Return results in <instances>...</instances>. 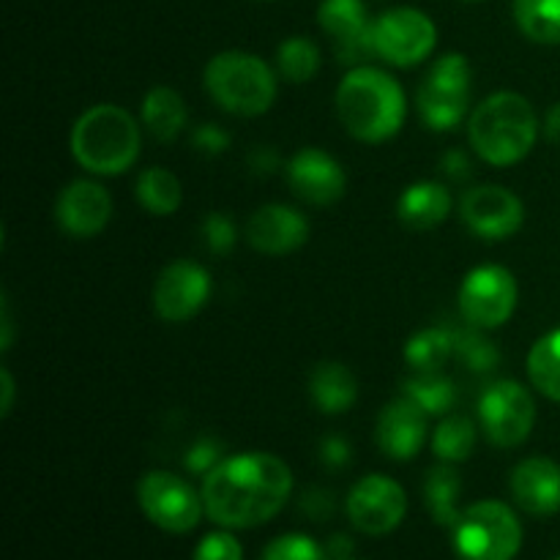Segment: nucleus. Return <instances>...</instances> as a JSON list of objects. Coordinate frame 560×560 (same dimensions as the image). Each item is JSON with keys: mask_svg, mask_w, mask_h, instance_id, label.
Segmentation results:
<instances>
[{"mask_svg": "<svg viewBox=\"0 0 560 560\" xmlns=\"http://www.w3.org/2000/svg\"><path fill=\"white\" fill-rule=\"evenodd\" d=\"M191 145L197 153H206V156H219L230 148V135L217 124H202L191 131Z\"/></svg>", "mask_w": 560, "mask_h": 560, "instance_id": "nucleus-37", "label": "nucleus"}, {"mask_svg": "<svg viewBox=\"0 0 560 560\" xmlns=\"http://www.w3.org/2000/svg\"><path fill=\"white\" fill-rule=\"evenodd\" d=\"M459 492H463V479H459L454 465L441 463L427 474V481H424L427 509H430L432 520H435L438 525H443V528H454L459 514H463L457 509Z\"/></svg>", "mask_w": 560, "mask_h": 560, "instance_id": "nucleus-24", "label": "nucleus"}, {"mask_svg": "<svg viewBox=\"0 0 560 560\" xmlns=\"http://www.w3.org/2000/svg\"><path fill=\"white\" fill-rule=\"evenodd\" d=\"M320 47L306 36H290L277 49V71L293 85H304L320 71Z\"/></svg>", "mask_w": 560, "mask_h": 560, "instance_id": "nucleus-31", "label": "nucleus"}, {"mask_svg": "<svg viewBox=\"0 0 560 560\" xmlns=\"http://www.w3.org/2000/svg\"><path fill=\"white\" fill-rule=\"evenodd\" d=\"M337 115L348 135L377 145L402 131L408 98L388 71L375 66H353L337 88Z\"/></svg>", "mask_w": 560, "mask_h": 560, "instance_id": "nucleus-2", "label": "nucleus"}, {"mask_svg": "<svg viewBox=\"0 0 560 560\" xmlns=\"http://www.w3.org/2000/svg\"><path fill=\"white\" fill-rule=\"evenodd\" d=\"M452 206V191L446 186L438 184V180H419V184H410L399 195L397 217L405 228L424 233V230H432L446 222Z\"/></svg>", "mask_w": 560, "mask_h": 560, "instance_id": "nucleus-21", "label": "nucleus"}, {"mask_svg": "<svg viewBox=\"0 0 560 560\" xmlns=\"http://www.w3.org/2000/svg\"><path fill=\"white\" fill-rule=\"evenodd\" d=\"M512 495L523 512L552 517L560 512V465L547 457H528L512 470Z\"/></svg>", "mask_w": 560, "mask_h": 560, "instance_id": "nucleus-20", "label": "nucleus"}, {"mask_svg": "<svg viewBox=\"0 0 560 560\" xmlns=\"http://www.w3.org/2000/svg\"><path fill=\"white\" fill-rule=\"evenodd\" d=\"M454 355V328H424L405 345V361L413 372H443Z\"/></svg>", "mask_w": 560, "mask_h": 560, "instance_id": "nucleus-27", "label": "nucleus"}, {"mask_svg": "<svg viewBox=\"0 0 560 560\" xmlns=\"http://www.w3.org/2000/svg\"><path fill=\"white\" fill-rule=\"evenodd\" d=\"M545 135H547V140L556 142V145H560V102L552 104V109H550V113H547Z\"/></svg>", "mask_w": 560, "mask_h": 560, "instance_id": "nucleus-44", "label": "nucleus"}, {"mask_svg": "<svg viewBox=\"0 0 560 560\" xmlns=\"http://www.w3.org/2000/svg\"><path fill=\"white\" fill-rule=\"evenodd\" d=\"M189 109L184 96L167 85L151 88L142 98V126L156 142H173L186 129Z\"/></svg>", "mask_w": 560, "mask_h": 560, "instance_id": "nucleus-23", "label": "nucleus"}, {"mask_svg": "<svg viewBox=\"0 0 560 560\" xmlns=\"http://www.w3.org/2000/svg\"><path fill=\"white\" fill-rule=\"evenodd\" d=\"M55 219L71 238H93L113 219V197L96 180H74L58 195Z\"/></svg>", "mask_w": 560, "mask_h": 560, "instance_id": "nucleus-16", "label": "nucleus"}, {"mask_svg": "<svg viewBox=\"0 0 560 560\" xmlns=\"http://www.w3.org/2000/svg\"><path fill=\"white\" fill-rule=\"evenodd\" d=\"M517 279L503 266H479L459 284V312L465 323L481 331L503 326L517 310Z\"/></svg>", "mask_w": 560, "mask_h": 560, "instance_id": "nucleus-11", "label": "nucleus"}, {"mask_svg": "<svg viewBox=\"0 0 560 560\" xmlns=\"http://www.w3.org/2000/svg\"><path fill=\"white\" fill-rule=\"evenodd\" d=\"M342 560H353V558H342Z\"/></svg>", "mask_w": 560, "mask_h": 560, "instance_id": "nucleus-45", "label": "nucleus"}, {"mask_svg": "<svg viewBox=\"0 0 560 560\" xmlns=\"http://www.w3.org/2000/svg\"><path fill=\"white\" fill-rule=\"evenodd\" d=\"M476 435L479 432L468 416H443V421L432 432V452L441 463L459 465L474 454Z\"/></svg>", "mask_w": 560, "mask_h": 560, "instance_id": "nucleus-30", "label": "nucleus"}, {"mask_svg": "<svg viewBox=\"0 0 560 560\" xmlns=\"http://www.w3.org/2000/svg\"><path fill=\"white\" fill-rule=\"evenodd\" d=\"M206 91L224 113L257 118L277 102V71L262 58L241 49H228L208 60Z\"/></svg>", "mask_w": 560, "mask_h": 560, "instance_id": "nucleus-5", "label": "nucleus"}, {"mask_svg": "<svg viewBox=\"0 0 560 560\" xmlns=\"http://www.w3.org/2000/svg\"><path fill=\"white\" fill-rule=\"evenodd\" d=\"M520 33L536 44H560V0H514Z\"/></svg>", "mask_w": 560, "mask_h": 560, "instance_id": "nucleus-29", "label": "nucleus"}, {"mask_svg": "<svg viewBox=\"0 0 560 560\" xmlns=\"http://www.w3.org/2000/svg\"><path fill=\"white\" fill-rule=\"evenodd\" d=\"M427 419L430 416L402 394L399 399H392L377 416L375 441L377 448L394 463H408L421 452L427 441Z\"/></svg>", "mask_w": 560, "mask_h": 560, "instance_id": "nucleus-19", "label": "nucleus"}, {"mask_svg": "<svg viewBox=\"0 0 560 560\" xmlns=\"http://www.w3.org/2000/svg\"><path fill=\"white\" fill-rule=\"evenodd\" d=\"M282 164V156L273 145H257L249 153V170L255 175H273Z\"/></svg>", "mask_w": 560, "mask_h": 560, "instance_id": "nucleus-40", "label": "nucleus"}, {"mask_svg": "<svg viewBox=\"0 0 560 560\" xmlns=\"http://www.w3.org/2000/svg\"><path fill=\"white\" fill-rule=\"evenodd\" d=\"M441 170L452 180H468L470 173H474V164H470L468 153L454 148V151H446L441 159Z\"/></svg>", "mask_w": 560, "mask_h": 560, "instance_id": "nucleus-41", "label": "nucleus"}, {"mask_svg": "<svg viewBox=\"0 0 560 560\" xmlns=\"http://www.w3.org/2000/svg\"><path fill=\"white\" fill-rule=\"evenodd\" d=\"M142 514L167 534H189L206 514L202 492L170 470H151L137 485Z\"/></svg>", "mask_w": 560, "mask_h": 560, "instance_id": "nucleus-9", "label": "nucleus"}, {"mask_svg": "<svg viewBox=\"0 0 560 560\" xmlns=\"http://www.w3.org/2000/svg\"><path fill=\"white\" fill-rule=\"evenodd\" d=\"M328 558L331 560H342V558H350V552H353V541L348 539V536H342V534H337L334 536L331 541H328Z\"/></svg>", "mask_w": 560, "mask_h": 560, "instance_id": "nucleus-42", "label": "nucleus"}, {"mask_svg": "<svg viewBox=\"0 0 560 560\" xmlns=\"http://www.w3.org/2000/svg\"><path fill=\"white\" fill-rule=\"evenodd\" d=\"M260 560H328V550L317 545L315 539H310V536L288 534L273 539L262 550Z\"/></svg>", "mask_w": 560, "mask_h": 560, "instance_id": "nucleus-33", "label": "nucleus"}, {"mask_svg": "<svg viewBox=\"0 0 560 560\" xmlns=\"http://www.w3.org/2000/svg\"><path fill=\"white\" fill-rule=\"evenodd\" d=\"M0 386H3V405H0V413L9 416L11 408H14V381H11V372L0 370Z\"/></svg>", "mask_w": 560, "mask_h": 560, "instance_id": "nucleus-43", "label": "nucleus"}, {"mask_svg": "<svg viewBox=\"0 0 560 560\" xmlns=\"http://www.w3.org/2000/svg\"><path fill=\"white\" fill-rule=\"evenodd\" d=\"M452 534L459 560H514L523 547V525L501 501L463 509Z\"/></svg>", "mask_w": 560, "mask_h": 560, "instance_id": "nucleus-6", "label": "nucleus"}, {"mask_svg": "<svg viewBox=\"0 0 560 560\" xmlns=\"http://www.w3.org/2000/svg\"><path fill=\"white\" fill-rule=\"evenodd\" d=\"M350 459H353V448H350V443L345 441V438L339 435H328L320 441V463L326 465V468H345V465H350Z\"/></svg>", "mask_w": 560, "mask_h": 560, "instance_id": "nucleus-38", "label": "nucleus"}, {"mask_svg": "<svg viewBox=\"0 0 560 560\" xmlns=\"http://www.w3.org/2000/svg\"><path fill=\"white\" fill-rule=\"evenodd\" d=\"M211 273L191 260H175L153 282V310L167 323H186L200 315L211 299Z\"/></svg>", "mask_w": 560, "mask_h": 560, "instance_id": "nucleus-13", "label": "nucleus"}, {"mask_svg": "<svg viewBox=\"0 0 560 560\" xmlns=\"http://www.w3.org/2000/svg\"><path fill=\"white\" fill-rule=\"evenodd\" d=\"M317 22L334 38V47L342 63H361L372 47V20L366 14L364 0H323L317 9Z\"/></svg>", "mask_w": 560, "mask_h": 560, "instance_id": "nucleus-17", "label": "nucleus"}, {"mask_svg": "<svg viewBox=\"0 0 560 560\" xmlns=\"http://www.w3.org/2000/svg\"><path fill=\"white\" fill-rule=\"evenodd\" d=\"M408 514V495L394 479L383 474L355 481L348 495V517L355 530L366 536H386L402 525Z\"/></svg>", "mask_w": 560, "mask_h": 560, "instance_id": "nucleus-12", "label": "nucleus"}, {"mask_svg": "<svg viewBox=\"0 0 560 560\" xmlns=\"http://www.w3.org/2000/svg\"><path fill=\"white\" fill-rule=\"evenodd\" d=\"M438 44V27L424 11L397 5L372 20V47L375 55L397 69H410L432 55Z\"/></svg>", "mask_w": 560, "mask_h": 560, "instance_id": "nucleus-8", "label": "nucleus"}, {"mask_svg": "<svg viewBox=\"0 0 560 560\" xmlns=\"http://www.w3.org/2000/svg\"><path fill=\"white\" fill-rule=\"evenodd\" d=\"M479 419L485 438L498 448H517L536 424V402L517 381H495L481 392Z\"/></svg>", "mask_w": 560, "mask_h": 560, "instance_id": "nucleus-10", "label": "nucleus"}, {"mask_svg": "<svg viewBox=\"0 0 560 560\" xmlns=\"http://www.w3.org/2000/svg\"><path fill=\"white\" fill-rule=\"evenodd\" d=\"M200 233L211 255L224 257L235 249V244H238V230H235V222L228 217V213H219V211L208 213V217L202 219Z\"/></svg>", "mask_w": 560, "mask_h": 560, "instance_id": "nucleus-34", "label": "nucleus"}, {"mask_svg": "<svg viewBox=\"0 0 560 560\" xmlns=\"http://www.w3.org/2000/svg\"><path fill=\"white\" fill-rule=\"evenodd\" d=\"M552 560H560V556H558V558H552Z\"/></svg>", "mask_w": 560, "mask_h": 560, "instance_id": "nucleus-46", "label": "nucleus"}, {"mask_svg": "<svg viewBox=\"0 0 560 560\" xmlns=\"http://www.w3.org/2000/svg\"><path fill=\"white\" fill-rule=\"evenodd\" d=\"M465 228L485 241H506L525 224V206L506 186H476L465 191L459 202Z\"/></svg>", "mask_w": 560, "mask_h": 560, "instance_id": "nucleus-14", "label": "nucleus"}, {"mask_svg": "<svg viewBox=\"0 0 560 560\" xmlns=\"http://www.w3.org/2000/svg\"><path fill=\"white\" fill-rule=\"evenodd\" d=\"M468 140L487 164L512 167L534 151L539 140V118L520 93H492L470 113Z\"/></svg>", "mask_w": 560, "mask_h": 560, "instance_id": "nucleus-3", "label": "nucleus"}, {"mask_svg": "<svg viewBox=\"0 0 560 560\" xmlns=\"http://www.w3.org/2000/svg\"><path fill=\"white\" fill-rule=\"evenodd\" d=\"M224 459V446L217 441V438H197L195 443L186 452V470L195 476H202L206 479L213 468Z\"/></svg>", "mask_w": 560, "mask_h": 560, "instance_id": "nucleus-35", "label": "nucleus"}, {"mask_svg": "<svg viewBox=\"0 0 560 560\" xmlns=\"http://www.w3.org/2000/svg\"><path fill=\"white\" fill-rule=\"evenodd\" d=\"M454 355H459L463 364L474 372H490L501 361L495 342L490 337H485L481 328L474 326L454 331Z\"/></svg>", "mask_w": 560, "mask_h": 560, "instance_id": "nucleus-32", "label": "nucleus"}, {"mask_svg": "<svg viewBox=\"0 0 560 560\" xmlns=\"http://www.w3.org/2000/svg\"><path fill=\"white\" fill-rule=\"evenodd\" d=\"M288 186L310 206H334L348 189V175L331 153L320 148H301L288 162Z\"/></svg>", "mask_w": 560, "mask_h": 560, "instance_id": "nucleus-15", "label": "nucleus"}, {"mask_svg": "<svg viewBox=\"0 0 560 560\" xmlns=\"http://www.w3.org/2000/svg\"><path fill=\"white\" fill-rule=\"evenodd\" d=\"M200 492L208 520L228 530L257 528L284 509L293 492V470L277 454H233L202 479Z\"/></svg>", "mask_w": 560, "mask_h": 560, "instance_id": "nucleus-1", "label": "nucleus"}, {"mask_svg": "<svg viewBox=\"0 0 560 560\" xmlns=\"http://www.w3.org/2000/svg\"><path fill=\"white\" fill-rule=\"evenodd\" d=\"M301 509H304V512L310 514V517L315 520V523H323V520L331 517V514H334L331 492L317 490V487H312V490L304 495V501H301Z\"/></svg>", "mask_w": 560, "mask_h": 560, "instance_id": "nucleus-39", "label": "nucleus"}, {"mask_svg": "<svg viewBox=\"0 0 560 560\" xmlns=\"http://www.w3.org/2000/svg\"><path fill=\"white\" fill-rule=\"evenodd\" d=\"M137 200L153 217H170L180 208V180L167 167H148L137 178Z\"/></svg>", "mask_w": 560, "mask_h": 560, "instance_id": "nucleus-26", "label": "nucleus"}, {"mask_svg": "<svg viewBox=\"0 0 560 560\" xmlns=\"http://www.w3.org/2000/svg\"><path fill=\"white\" fill-rule=\"evenodd\" d=\"M71 156L93 175H124L142 148L140 126L129 109L118 104H96L71 126Z\"/></svg>", "mask_w": 560, "mask_h": 560, "instance_id": "nucleus-4", "label": "nucleus"}, {"mask_svg": "<svg viewBox=\"0 0 560 560\" xmlns=\"http://www.w3.org/2000/svg\"><path fill=\"white\" fill-rule=\"evenodd\" d=\"M528 377L536 392L560 402V328L534 342L528 353Z\"/></svg>", "mask_w": 560, "mask_h": 560, "instance_id": "nucleus-28", "label": "nucleus"}, {"mask_svg": "<svg viewBox=\"0 0 560 560\" xmlns=\"http://www.w3.org/2000/svg\"><path fill=\"white\" fill-rule=\"evenodd\" d=\"M310 394L320 413L339 416L359 399V381L339 361H320L310 375Z\"/></svg>", "mask_w": 560, "mask_h": 560, "instance_id": "nucleus-22", "label": "nucleus"}, {"mask_svg": "<svg viewBox=\"0 0 560 560\" xmlns=\"http://www.w3.org/2000/svg\"><path fill=\"white\" fill-rule=\"evenodd\" d=\"M310 238V222L299 208L271 202V206L257 208L246 222V241L255 252L268 257L290 255L301 249Z\"/></svg>", "mask_w": 560, "mask_h": 560, "instance_id": "nucleus-18", "label": "nucleus"}, {"mask_svg": "<svg viewBox=\"0 0 560 560\" xmlns=\"http://www.w3.org/2000/svg\"><path fill=\"white\" fill-rule=\"evenodd\" d=\"M195 560H244V550L230 530H213L197 545Z\"/></svg>", "mask_w": 560, "mask_h": 560, "instance_id": "nucleus-36", "label": "nucleus"}, {"mask_svg": "<svg viewBox=\"0 0 560 560\" xmlns=\"http://www.w3.org/2000/svg\"><path fill=\"white\" fill-rule=\"evenodd\" d=\"M402 394L427 416H448L457 405V386L443 372H413V377L405 381Z\"/></svg>", "mask_w": 560, "mask_h": 560, "instance_id": "nucleus-25", "label": "nucleus"}, {"mask_svg": "<svg viewBox=\"0 0 560 560\" xmlns=\"http://www.w3.org/2000/svg\"><path fill=\"white\" fill-rule=\"evenodd\" d=\"M421 124L430 131H452L470 107V63L465 55L448 52L432 63L416 93Z\"/></svg>", "mask_w": 560, "mask_h": 560, "instance_id": "nucleus-7", "label": "nucleus"}]
</instances>
